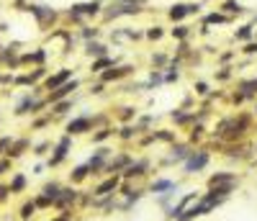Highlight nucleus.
Wrapping results in <instances>:
<instances>
[{"label":"nucleus","mask_w":257,"mask_h":221,"mask_svg":"<svg viewBox=\"0 0 257 221\" xmlns=\"http://www.w3.org/2000/svg\"><path fill=\"white\" fill-rule=\"evenodd\" d=\"M185 34H188V26H178V29H172V36H180V39Z\"/></svg>","instance_id":"4468645a"},{"label":"nucleus","mask_w":257,"mask_h":221,"mask_svg":"<svg viewBox=\"0 0 257 221\" xmlns=\"http://www.w3.org/2000/svg\"><path fill=\"white\" fill-rule=\"evenodd\" d=\"M88 54H95V57H100V54H106V47H103V44H93V41H90V44H88Z\"/></svg>","instance_id":"1a4fd4ad"},{"label":"nucleus","mask_w":257,"mask_h":221,"mask_svg":"<svg viewBox=\"0 0 257 221\" xmlns=\"http://www.w3.org/2000/svg\"><path fill=\"white\" fill-rule=\"evenodd\" d=\"M224 8H226V11H232V13H239V5H237L234 0H229V3H226Z\"/></svg>","instance_id":"2eb2a0df"},{"label":"nucleus","mask_w":257,"mask_h":221,"mask_svg":"<svg viewBox=\"0 0 257 221\" xmlns=\"http://www.w3.org/2000/svg\"><path fill=\"white\" fill-rule=\"evenodd\" d=\"M3 170H8V162H0V172H3Z\"/></svg>","instance_id":"4be33fe9"},{"label":"nucleus","mask_w":257,"mask_h":221,"mask_svg":"<svg viewBox=\"0 0 257 221\" xmlns=\"http://www.w3.org/2000/svg\"><path fill=\"white\" fill-rule=\"evenodd\" d=\"M113 185H116V180H108L106 185H100V188H98V193H106V190H111Z\"/></svg>","instance_id":"dca6fc26"},{"label":"nucleus","mask_w":257,"mask_h":221,"mask_svg":"<svg viewBox=\"0 0 257 221\" xmlns=\"http://www.w3.org/2000/svg\"><path fill=\"white\" fill-rule=\"evenodd\" d=\"M34 208H36L34 203H26V206H23V211H21V216H23V219H29V216L34 214Z\"/></svg>","instance_id":"9b49d317"},{"label":"nucleus","mask_w":257,"mask_h":221,"mask_svg":"<svg viewBox=\"0 0 257 221\" xmlns=\"http://www.w3.org/2000/svg\"><path fill=\"white\" fill-rule=\"evenodd\" d=\"M185 16H188V5L178 3V5H172V8H170V18H172V21H183Z\"/></svg>","instance_id":"423d86ee"},{"label":"nucleus","mask_w":257,"mask_h":221,"mask_svg":"<svg viewBox=\"0 0 257 221\" xmlns=\"http://www.w3.org/2000/svg\"><path fill=\"white\" fill-rule=\"evenodd\" d=\"M147 36H149V39H160L162 31H160V29H149V31H147Z\"/></svg>","instance_id":"f3484780"},{"label":"nucleus","mask_w":257,"mask_h":221,"mask_svg":"<svg viewBox=\"0 0 257 221\" xmlns=\"http://www.w3.org/2000/svg\"><path fill=\"white\" fill-rule=\"evenodd\" d=\"M23 188H26V178H23V175H16L13 183H11V188H8V193H21Z\"/></svg>","instance_id":"0eeeda50"},{"label":"nucleus","mask_w":257,"mask_h":221,"mask_svg":"<svg viewBox=\"0 0 257 221\" xmlns=\"http://www.w3.org/2000/svg\"><path fill=\"white\" fill-rule=\"evenodd\" d=\"M57 221H64V219H57Z\"/></svg>","instance_id":"5701e85b"},{"label":"nucleus","mask_w":257,"mask_h":221,"mask_svg":"<svg viewBox=\"0 0 257 221\" xmlns=\"http://www.w3.org/2000/svg\"><path fill=\"white\" fill-rule=\"evenodd\" d=\"M252 36V26H242L239 31H237V39H242V41H247Z\"/></svg>","instance_id":"9d476101"},{"label":"nucleus","mask_w":257,"mask_h":221,"mask_svg":"<svg viewBox=\"0 0 257 221\" xmlns=\"http://www.w3.org/2000/svg\"><path fill=\"white\" fill-rule=\"evenodd\" d=\"M31 13L39 18L41 23H47V21H54V11L52 8H44V5H31Z\"/></svg>","instance_id":"7ed1b4c3"},{"label":"nucleus","mask_w":257,"mask_h":221,"mask_svg":"<svg viewBox=\"0 0 257 221\" xmlns=\"http://www.w3.org/2000/svg\"><path fill=\"white\" fill-rule=\"evenodd\" d=\"M70 77V70H62V72H57V75H52L49 80H47V88H59V85H64V80Z\"/></svg>","instance_id":"39448f33"},{"label":"nucleus","mask_w":257,"mask_h":221,"mask_svg":"<svg viewBox=\"0 0 257 221\" xmlns=\"http://www.w3.org/2000/svg\"><path fill=\"white\" fill-rule=\"evenodd\" d=\"M206 162H208V154H206V152H198V154H193V157L188 160L185 167H188V172H193V170H201Z\"/></svg>","instance_id":"f03ea898"},{"label":"nucleus","mask_w":257,"mask_h":221,"mask_svg":"<svg viewBox=\"0 0 257 221\" xmlns=\"http://www.w3.org/2000/svg\"><path fill=\"white\" fill-rule=\"evenodd\" d=\"M224 21H226V18H224V16H216V13L206 18V23H224Z\"/></svg>","instance_id":"f8f14e48"},{"label":"nucleus","mask_w":257,"mask_h":221,"mask_svg":"<svg viewBox=\"0 0 257 221\" xmlns=\"http://www.w3.org/2000/svg\"><path fill=\"white\" fill-rule=\"evenodd\" d=\"M82 36H85V39H90V36H95V29H93V31H90V29H85V31H82Z\"/></svg>","instance_id":"412c9836"},{"label":"nucleus","mask_w":257,"mask_h":221,"mask_svg":"<svg viewBox=\"0 0 257 221\" xmlns=\"http://www.w3.org/2000/svg\"><path fill=\"white\" fill-rule=\"evenodd\" d=\"M167 188H172V183H167V180H160V183H154V190H167Z\"/></svg>","instance_id":"ddd939ff"},{"label":"nucleus","mask_w":257,"mask_h":221,"mask_svg":"<svg viewBox=\"0 0 257 221\" xmlns=\"http://www.w3.org/2000/svg\"><path fill=\"white\" fill-rule=\"evenodd\" d=\"M67 149H70V139H62V142H59V147H57V157L52 160V165H57V162L64 157V154H67Z\"/></svg>","instance_id":"6e6552de"},{"label":"nucleus","mask_w":257,"mask_h":221,"mask_svg":"<svg viewBox=\"0 0 257 221\" xmlns=\"http://www.w3.org/2000/svg\"><path fill=\"white\" fill-rule=\"evenodd\" d=\"M67 108H70V100H64V103L57 106V113H62V110H67Z\"/></svg>","instance_id":"6ab92c4d"},{"label":"nucleus","mask_w":257,"mask_h":221,"mask_svg":"<svg viewBox=\"0 0 257 221\" xmlns=\"http://www.w3.org/2000/svg\"><path fill=\"white\" fill-rule=\"evenodd\" d=\"M90 129V118H75L70 126H67V131L70 134H82V131H88Z\"/></svg>","instance_id":"20e7f679"},{"label":"nucleus","mask_w":257,"mask_h":221,"mask_svg":"<svg viewBox=\"0 0 257 221\" xmlns=\"http://www.w3.org/2000/svg\"><path fill=\"white\" fill-rule=\"evenodd\" d=\"M244 52H247V54H255V52H257V44H247Z\"/></svg>","instance_id":"aec40b11"},{"label":"nucleus","mask_w":257,"mask_h":221,"mask_svg":"<svg viewBox=\"0 0 257 221\" xmlns=\"http://www.w3.org/2000/svg\"><path fill=\"white\" fill-rule=\"evenodd\" d=\"M75 88H77V82H75V80H72V82H64V85L54 88V93L49 95V100H52V103H57L59 98H67V95H70V93H72V90H75Z\"/></svg>","instance_id":"f257e3e1"},{"label":"nucleus","mask_w":257,"mask_h":221,"mask_svg":"<svg viewBox=\"0 0 257 221\" xmlns=\"http://www.w3.org/2000/svg\"><path fill=\"white\" fill-rule=\"evenodd\" d=\"M106 64H111V59H100V62H98V64H95V67H93V70H95V72H98V70H100V67H106Z\"/></svg>","instance_id":"a211bd4d"}]
</instances>
